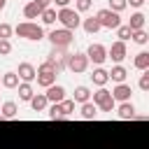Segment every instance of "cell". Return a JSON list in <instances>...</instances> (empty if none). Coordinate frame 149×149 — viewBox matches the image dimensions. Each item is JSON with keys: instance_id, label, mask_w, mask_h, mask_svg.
Segmentation results:
<instances>
[{"instance_id": "ba28073f", "label": "cell", "mask_w": 149, "mask_h": 149, "mask_svg": "<svg viewBox=\"0 0 149 149\" xmlns=\"http://www.w3.org/2000/svg\"><path fill=\"white\" fill-rule=\"evenodd\" d=\"M107 58H112L116 65H121V61L126 58V42H112V47L107 49Z\"/></svg>"}, {"instance_id": "ffe728a7", "label": "cell", "mask_w": 149, "mask_h": 149, "mask_svg": "<svg viewBox=\"0 0 149 149\" xmlns=\"http://www.w3.org/2000/svg\"><path fill=\"white\" fill-rule=\"evenodd\" d=\"M91 98H93V105H95V107H100L102 102H107V100L112 98V93H109V91H107L105 86H100V88H98L95 93H91Z\"/></svg>"}, {"instance_id": "836d02e7", "label": "cell", "mask_w": 149, "mask_h": 149, "mask_svg": "<svg viewBox=\"0 0 149 149\" xmlns=\"http://www.w3.org/2000/svg\"><path fill=\"white\" fill-rule=\"evenodd\" d=\"M12 33H14V28L9 23H0V40H9Z\"/></svg>"}, {"instance_id": "f35d334b", "label": "cell", "mask_w": 149, "mask_h": 149, "mask_svg": "<svg viewBox=\"0 0 149 149\" xmlns=\"http://www.w3.org/2000/svg\"><path fill=\"white\" fill-rule=\"evenodd\" d=\"M33 2H35L42 12H44V9H49V5H51V0H33Z\"/></svg>"}, {"instance_id": "8992f818", "label": "cell", "mask_w": 149, "mask_h": 149, "mask_svg": "<svg viewBox=\"0 0 149 149\" xmlns=\"http://www.w3.org/2000/svg\"><path fill=\"white\" fill-rule=\"evenodd\" d=\"M68 56H70V51L65 47H51V51H49V61L56 65L58 72H63L68 68Z\"/></svg>"}, {"instance_id": "3957f363", "label": "cell", "mask_w": 149, "mask_h": 149, "mask_svg": "<svg viewBox=\"0 0 149 149\" xmlns=\"http://www.w3.org/2000/svg\"><path fill=\"white\" fill-rule=\"evenodd\" d=\"M95 21L100 23V28H107V30H116L121 26V16L116 12H112V9H107V7L95 12Z\"/></svg>"}, {"instance_id": "ac0fdd59", "label": "cell", "mask_w": 149, "mask_h": 149, "mask_svg": "<svg viewBox=\"0 0 149 149\" xmlns=\"http://www.w3.org/2000/svg\"><path fill=\"white\" fill-rule=\"evenodd\" d=\"M144 21H147V16H144L142 12H135V14L130 16V21H128L130 33H133V30H142V28H144Z\"/></svg>"}, {"instance_id": "60d3db41", "label": "cell", "mask_w": 149, "mask_h": 149, "mask_svg": "<svg viewBox=\"0 0 149 149\" xmlns=\"http://www.w3.org/2000/svg\"><path fill=\"white\" fill-rule=\"evenodd\" d=\"M51 2H56V7H61V9L70 5V0H51Z\"/></svg>"}, {"instance_id": "8d00e7d4", "label": "cell", "mask_w": 149, "mask_h": 149, "mask_svg": "<svg viewBox=\"0 0 149 149\" xmlns=\"http://www.w3.org/2000/svg\"><path fill=\"white\" fill-rule=\"evenodd\" d=\"M12 54V42L9 40H0V56H7Z\"/></svg>"}, {"instance_id": "9a60e30c", "label": "cell", "mask_w": 149, "mask_h": 149, "mask_svg": "<svg viewBox=\"0 0 149 149\" xmlns=\"http://www.w3.org/2000/svg\"><path fill=\"white\" fill-rule=\"evenodd\" d=\"M16 114H19V105H16L14 100L2 102V107H0V116H2V119H14Z\"/></svg>"}, {"instance_id": "d590c367", "label": "cell", "mask_w": 149, "mask_h": 149, "mask_svg": "<svg viewBox=\"0 0 149 149\" xmlns=\"http://www.w3.org/2000/svg\"><path fill=\"white\" fill-rule=\"evenodd\" d=\"M137 86H140V91H149V72H147V70H144V74L140 77Z\"/></svg>"}, {"instance_id": "1f68e13d", "label": "cell", "mask_w": 149, "mask_h": 149, "mask_svg": "<svg viewBox=\"0 0 149 149\" xmlns=\"http://www.w3.org/2000/svg\"><path fill=\"white\" fill-rule=\"evenodd\" d=\"M107 2H109V7H107V9H112V12H116V14H121V12L128 7V5H126V0H107Z\"/></svg>"}, {"instance_id": "603a6c76", "label": "cell", "mask_w": 149, "mask_h": 149, "mask_svg": "<svg viewBox=\"0 0 149 149\" xmlns=\"http://www.w3.org/2000/svg\"><path fill=\"white\" fill-rule=\"evenodd\" d=\"M79 114H81V119H95V116H98V107L88 100V102H84V105L79 107Z\"/></svg>"}, {"instance_id": "44dd1931", "label": "cell", "mask_w": 149, "mask_h": 149, "mask_svg": "<svg viewBox=\"0 0 149 149\" xmlns=\"http://www.w3.org/2000/svg\"><path fill=\"white\" fill-rule=\"evenodd\" d=\"M133 65H135V70H140V72H144V70H149V54H147V51H140V54L135 56V61H133Z\"/></svg>"}, {"instance_id": "83f0119b", "label": "cell", "mask_w": 149, "mask_h": 149, "mask_svg": "<svg viewBox=\"0 0 149 149\" xmlns=\"http://www.w3.org/2000/svg\"><path fill=\"white\" fill-rule=\"evenodd\" d=\"M40 16H42V23H44V26H51V23H56V9H51V7H49V9H44Z\"/></svg>"}, {"instance_id": "f546056e", "label": "cell", "mask_w": 149, "mask_h": 149, "mask_svg": "<svg viewBox=\"0 0 149 149\" xmlns=\"http://www.w3.org/2000/svg\"><path fill=\"white\" fill-rule=\"evenodd\" d=\"M49 119H51V121H56V119H65V116H63V109H61V102H54V105L49 107Z\"/></svg>"}, {"instance_id": "9c48e42d", "label": "cell", "mask_w": 149, "mask_h": 149, "mask_svg": "<svg viewBox=\"0 0 149 149\" xmlns=\"http://www.w3.org/2000/svg\"><path fill=\"white\" fill-rule=\"evenodd\" d=\"M35 74H37V70H35V65H33V63H19L16 77H19L21 81L30 84V81H35Z\"/></svg>"}, {"instance_id": "e575fe53", "label": "cell", "mask_w": 149, "mask_h": 149, "mask_svg": "<svg viewBox=\"0 0 149 149\" xmlns=\"http://www.w3.org/2000/svg\"><path fill=\"white\" fill-rule=\"evenodd\" d=\"M37 70H44V72H56V74H58V70H56V65H54V63H51L49 58H47L44 63H40V68H37Z\"/></svg>"}, {"instance_id": "7402d4cb", "label": "cell", "mask_w": 149, "mask_h": 149, "mask_svg": "<svg viewBox=\"0 0 149 149\" xmlns=\"http://www.w3.org/2000/svg\"><path fill=\"white\" fill-rule=\"evenodd\" d=\"M72 100H74V105H77V102H79V105H84V102H88V100H91V91H88L86 86H77V88H74V98H72Z\"/></svg>"}, {"instance_id": "8fae6325", "label": "cell", "mask_w": 149, "mask_h": 149, "mask_svg": "<svg viewBox=\"0 0 149 149\" xmlns=\"http://www.w3.org/2000/svg\"><path fill=\"white\" fill-rule=\"evenodd\" d=\"M35 70H37V68H35ZM35 79H37V86L49 88L51 84H56V72H44V70H37Z\"/></svg>"}, {"instance_id": "277c9868", "label": "cell", "mask_w": 149, "mask_h": 149, "mask_svg": "<svg viewBox=\"0 0 149 149\" xmlns=\"http://www.w3.org/2000/svg\"><path fill=\"white\" fill-rule=\"evenodd\" d=\"M49 42H51V47H65L68 49L74 42V33L65 30V28H56V30L49 33Z\"/></svg>"}, {"instance_id": "4fadbf2b", "label": "cell", "mask_w": 149, "mask_h": 149, "mask_svg": "<svg viewBox=\"0 0 149 149\" xmlns=\"http://www.w3.org/2000/svg\"><path fill=\"white\" fill-rule=\"evenodd\" d=\"M116 114H119V119H123V121H130V119L137 116V114H135V107H133L130 100H128V102H121V105L116 107Z\"/></svg>"}, {"instance_id": "5bb4252c", "label": "cell", "mask_w": 149, "mask_h": 149, "mask_svg": "<svg viewBox=\"0 0 149 149\" xmlns=\"http://www.w3.org/2000/svg\"><path fill=\"white\" fill-rule=\"evenodd\" d=\"M107 74H109V79H112L114 84H126V77H128V70H126L123 65H114V68H112V70H109Z\"/></svg>"}, {"instance_id": "f1b7e54d", "label": "cell", "mask_w": 149, "mask_h": 149, "mask_svg": "<svg viewBox=\"0 0 149 149\" xmlns=\"http://www.w3.org/2000/svg\"><path fill=\"white\" fill-rule=\"evenodd\" d=\"M61 109H63V116H70V114L74 112V100L63 98V100H61Z\"/></svg>"}, {"instance_id": "484cf974", "label": "cell", "mask_w": 149, "mask_h": 149, "mask_svg": "<svg viewBox=\"0 0 149 149\" xmlns=\"http://www.w3.org/2000/svg\"><path fill=\"white\" fill-rule=\"evenodd\" d=\"M40 14H42V9H40V7H37V5L33 2V0H30V2H28V5L23 7V16H26L28 21H30V19H37Z\"/></svg>"}, {"instance_id": "d4e9b609", "label": "cell", "mask_w": 149, "mask_h": 149, "mask_svg": "<svg viewBox=\"0 0 149 149\" xmlns=\"http://www.w3.org/2000/svg\"><path fill=\"white\" fill-rule=\"evenodd\" d=\"M0 84H2L5 88H16V86H19V77H16V72H7V74H2V77H0Z\"/></svg>"}, {"instance_id": "b9f144b4", "label": "cell", "mask_w": 149, "mask_h": 149, "mask_svg": "<svg viewBox=\"0 0 149 149\" xmlns=\"http://www.w3.org/2000/svg\"><path fill=\"white\" fill-rule=\"evenodd\" d=\"M5 5H7V0H0V12L5 9Z\"/></svg>"}, {"instance_id": "d6a6232c", "label": "cell", "mask_w": 149, "mask_h": 149, "mask_svg": "<svg viewBox=\"0 0 149 149\" xmlns=\"http://www.w3.org/2000/svg\"><path fill=\"white\" fill-rule=\"evenodd\" d=\"M91 5H93L91 0H77V2H74V12H77V14L88 12V9H91Z\"/></svg>"}, {"instance_id": "5b68a950", "label": "cell", "mask_w": 149, "mask_h": 149, "mask_svg": "<svg viewBox=\"0 0 149 149\" xmlns=\"http://www.w3.org/2000/svg\"><path fill=\"white\" fill-rule=\"evenodd\" d=\"M68 70L74 72V74L86 72V70H88V58H86V54H79V51L70 54V56H68Z\"/></svg>"}, {"instance_id": "ab89813d", "label": "cell", "mask_w": 149, "mask_h": 149, "mask_svg": "<svg viewBox=\"0 0 149 149\" xmlns=\"http://www.w3.org/2000/svg\"><path fill=\"white\" fill-rule=\"evenodd\" d=\"M126 5H130V7H135V9H140V7L144 5V0H126Z\"/></svg>"}, {"instance_id": "74e56055", "label": "cell", "mask_w": 149, "mask_h": 149, "mask_svg": "<svg viewBox=\"0 0 149 149\" xmlns=\"http://www.w3.org/2000/svg\"><path fill=\"white\" fill-rule=\"evenodd\" d=\"M114 107H116V102H114V98H109L107 102H102V105L98 107V112H112Z\"/></svg>"}, {"instance_id": "7bdbcfd3", "label": "cell", "mask_w": 149, "mask_h": 149, "mask_svg": "<svg viewBox=\"0 0 149 149\" xmlns=\"http://www.w3.org/2000/svg\"><path fill=\"white\" fill-rule=\"evenodd\" d=\"M0 119H2V116H0Z\"/></svg>"}, {"instance_id": "cb8c5ba5", "label": "cell", "mask_w": 149, "mask_h": 149, "mask_svg": "<svg viewBox=\"0 0 149 149\" xmlns=\"http://www.w3.org/2000/svg\"><path fill=\"white\" fill-rule=\"evenodd\" d=\"M81 28H84L86 35H95V33L100 30V23L95 21V16H91V19H84V21H81Z\"/></svg>"}, {"instance_id": "4dcf8cb0", "label": "cell", "mask_w": 149, "mask_h": 149, "mask_svg": "<svg viewBox=\"0 0 149 149\" xmlns=\"http://www.w3.org/2000/svg\"><path fill=\"white\" fill-rule=\"evenodd\" d=\"M116 37H119V42H128V40H130V28L121 23V26L116 28Z\"/></svg>"}, {"instance_id": "7a4b0ae2", "label": "cell", "mask_w": 149, "mask_h": 149, "mask_svg": "<svg viewBox=\"0 0 149 149\" xmlns=\"http://www.w3.org/2000/svg\"><path fill=\"white\" fill-rule=\"evenodd\" d=\"M56 21H58L61 28H65V30H77V28L81 26V16H79L74 9H70V7L58 9V12H56Z\"/></svg>"}, {"instance_id": "2e32d148", "label": "cell", "mask_w": 149, "mask_h": 149, "mask_svg": "<svg viewBox=\"0 0 149 149\" xmlns=\"http://www.w3.org/2000/svg\"><path fill=\"white\" fill-rule=\"evenodd\" d=\"M91 81L100 88V86H105L107 81H109V74H107V70H102V68H95L93 70V74H91Z\"/></svg>"}, {"instance_id": "6da1fadb", "label": "cell", "mask_w": 149, "mask_h": 149, "mask_svg": "<svg viewBox=\"0 0 149 149\" xmlns=\"http://www.w3.org/2000/svg\"><path fill=\"white\" fill-rule=\"evenodd\" d=\"M14 33H16L19 37H23V40H30V42L44 40V30H42V26L35 23V21H23V23H19V26L14 28Z\"/></svg>"}, {"instance_id": "4316f807", "label": "cell", "mask_w": 149, "mask_h": 149, "mask_svg": "<svg viewBox=\"0 0 149 149\" xmlns=\"http://www.w3.org/2000/svg\"><path fill=\"white\" fill-rule=\"evenodd\" d=\"M130 40H133L135 44H147V42H149V35H147L144 28H142V30H133V33H130Z\"/></svg>"}, {"instance_id": "e0dca14e", "label": "cell", "mask_w": 149, "mask_h": 149, "mask_svg": "<svg viewBox=\"0 0 149 149\" xmlns=\"http://www.w3.org/2000/svg\"><path fill=\"white\" fill-rule=\"evenodd\" d=\"M47 102H49L47 95H44V93H37V95L30 98V109H33V112H44V109H47Z\"/></svg>"}, {"instance_id": "30bf717a", "label": "cell", "mask_w": 149, "mask_h": 149, "mask_svg": "<svg viewBox=\"0 0 149 149\" xmlns=\"http://www.w3.org/2000/svg\"><path fill=\"white\" fill-rule=\"evenodd\" d=\"M112 98H114V102H128L130 100V93H133V88L128 86V84H116L112 91Z\"/></svg>"}, {"instance_id": "7c38bea8", "label": "cell", "mask_w": 149, "mask_h": 149, "mask_svg": "<svg viewBox=\"0 0 149 149\" xmlns=\"http://www.w3.org/2000/svg\"><path fill=\"white\" fill-rule=\"evenodd\" d=\"M44 95H47V100H51V102H61V100L65 98V88H63L61 84H51Z\"/></svg>"}, {"instance_id": "52a82bcc", "label": "cell", "mask_w": 149, "mask_h": 149, "mask_svg": "<svg viewBox=\"0 0 149 149\" xmlns=\"http://www.w3.org/2000/svg\"><path fill=\"white\" fill-rule=\"evenodd\" d=\"M86 58H88V63H95L98 68L107 61V47H102V44H88V49H86Z\"/></svg>"}, {"instance_id": "d6986e66", "label": "cell", "mask_w": 149, "mask_h": 149, "mask_svg": "<svg viewBox=\"0 0 149 149\" xmlns=\"http://www.w3.org/2000/svg\"><path fill=\"white\" fill-rule=\"evenodd\" d=\"M16 88H19V100H21V102H30V98L35 95L33 86H30V84H26V81H21Z\"/></svg>"}]
</instances>
